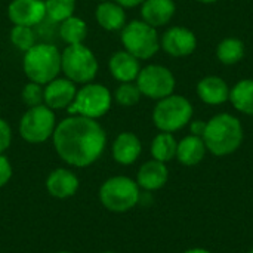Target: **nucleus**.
Instances as JSON below:
<instances>
[{
	"instance_id": "f257e3e1",
	"label": "nucleus",
	"mask_w": 253,
	"mask_h": 253,
	"mask_svg": "<svg viewBox=\"0 0 253 253\" xmlns=\"http://www.w3.org/2000/svg\"><path fill=\"white\" fill-rule=\"evenodd\" d=\"M52 142L56 154L67 165L87 168L104 154L107 133L98 120L70 114L56 125Z\"/></svg>"
},
{
	"instance_id": "f03ea898",
	"label": "nucleus",
	"mask_w": 253,
	"mask_h": 253,
	"mask_svg": "<svg viewBox=\"0 0 253 253\" xmlns=\"http://www.w3.org/2000/svg\"><path fill=\"white\" fill-rule=\"evenodd\" d=\"M245 130L240 119L231 113H218L206 122L203 135L208 151L216 157L234 154L243 144Z\"/></svg>"
},
{
	"instance_id": "7ed1b4c3",
	"label": "nucleus",
	"mask_w": 253,
	"mask_h": 253,
	"mask_svg": "<svg viewBox=\"0 0 253 253\" xmlns=\"http://www.w3.org/2000/svg\"><path fill=\"white\" fill-rule=\"evenodd\" d=\"M22 68L30 82L47 84L61 73V52L55 44L36 43L24 53Z\"/></svg>"
},
{
	"instance_id": "20e7f679",
	"label": "nucleus",
	"mask_w": 253,
	"mask_h": 253,
	"mask_svg": "<svg viewBox=\"0 0 253 253\" xmlns=\"http://www.w3.org/2000/svg\"><path fill=\"white\" fill-rule=\"evenodd\" d=\"M151 117L154 126L160 132L175 133L188 126L194 117V107L184 95L172 93L160 101H156Z\"/></svg>"
},
{
	"instance_id": "39448f33",
	"label": "nucleus",
	"mask_w": 253,
	"mask_h": 253,
	"mask_svg": "<svg viewBox=\"0 0 253 253\" xmlns=\"http://www.w3.org/2000/svg\"><path fill=\"white\" fill-rule=\"evenodd\" d=\"M120 42L123 49L139 61L151 59L160 50V36L157 28L151 27L142 19L126 22L120 31Z\"/></svg>"
},
{
	"instance_id": "423d86ee",
	"label": "nucleus",
	"mask_w": 253,
	"mask_h": 253,
	"mask_svg": "<svg viewBox=\"0 0 253 253\" xmlns=\"http://www.w3.org/2000/svg\"><path fill=\"white\" fill-rule=\"evenodd\" d=\"M98 70V59L84 43L70 44L61 52V73L76 84L93 82Z\"/></svg>"
},
{
	"instance_id": "0eeeda50",
	"label": "nucleus",
	"mask_w": 253,
	"mask_h": 253,
	"mask_svg": "<svg viewBox=\"0 0 253 253\" xmlns=\"http://www.w3.org/2000/svg\"><path fill=\"white\" fill-rule=\"evenodd\" d=\"M136 181L129 176H113L99 188V200L102 206L116 213L133 209L141 200V191Z\"/></svg>"
},
{
	"instance_id": "6e6552de",
	"label": "nucleus",
	"mask_w": 253,
	"mask_h": 253,
	"mask_svg": "<svg viewBox=\"0 0 253 253\" xmlns=\"http://www.w3.org/2000/svg\"><path fill=\"white\" fill-rule=\"evenodd\" d=\"M111 104H113V93L110 92V89L102 83L90 82L82 84V87L77 89L76 98L67 111L70 114L98 120L110 111Z\"/></svg>"
},
{
	"instance_id": "1a4fd4ad",
	"label": "nucleus",
	"mask_w": 253,
	"mask_h": 253,
	"mask_svg": "<svg viewBox=\"0 0 253 253\" xmlns=\"http://www.w3.org/2000/svg\"><path fill=\"white\" fill-rule=\"evenodd\" d=\"M55 111L42 104L28 108L19 119L18 130L24 141L28 144H43L52 138L56 127Z\"/></svg>"
},
{
	"instance_id": "9d476101",
	"label": "nucleus",
	"mask_w": 253,
	"mask_h": 253,
	"mask_svg": "<svg viewBox=\"0 0 253 253\" xmlns=\"http://www.w3.org/2000/svg\"><path fill=\"white\" fill-rule=\"evenodd\" d=\"M135 83L138 84L142 96L160 101L172 93H175L176 89V77L168 68L162 64H148L141 68Z\"/></svg>"
},
{
	"instance_id": "9b49d317",
	"label": "nucleus",
	"mask_w": 253,
	"mask_h": 253,
	"mask_svg": "<svg viewBox=\"0 0 253 253\" xmlns=\"http://www.w3.org/2000/svg\"><path fill=\"white\" fill-rule=\"evenodd\" d=\"M199 40L196 33L182 25L169 27L160 36V49L172 58L191 56L197 49Z\"/></svg>"
},
{
	"instance_id": "f8f14e48",
	"label": "nucleus",
	"mask_w": 253,
	"mask_h": 253,
	"mask_svg": "<svg viewBox=\"0 0 253 253\" xmlns=\"http://www.w3.org/2000/svg\"><path fill=\"white\" fill-rule=\"evenodd\" d=\"M7 18L13 25L36 27L46 18L44 0H12L7 6Z\"/></svg>"
},
{
	"instance_id": "ddd939ff",
	"label": "nucleus",
	"mask_w": 253,
	"mask_h": 253,
	"mask_svg": "<svg viewBox=\"0 0 253 253\" xmlns=\"http://www.w3.org/2000/svg\"><path fill=\"white\" fill-rule=\"evenodd\" d=\"M77 93V86L67 77H56L43 86V104L50 110H68Z\"/></svg>"
},
{
	"instance_id": "4468645a",
	"label": "nucleus",
	"mask_w": 253,
	"mask_h": 253,
	"mask_svg": "<svg viewBox=\"0 0 253 253\" xmlns=\"http://www.w3.org/2000/svg\"><path fill=\"white\" fill-rule=\"evenodd\" d=\"M230 90H231V86L227 83V80L215 74L202 77L196 84L197 98L203 104L211 105V107H219L228 102Z\"/></svg>"
},
{
	"instance_id": "2eb2a0df",
	"label": "nucleus",
	"mask_w": 253,
	"mask_h": 253,
	"mask_svg": "<svg viewBox=\"0 0 253 253\" xmlns=\"http://www.w3.org/2000/svg\"><path fill=\"white\" fill-rule=\"evenodd\" d=\"M141 68V61L125 49L114 52L108 61V70L113 79L120 83L135 82Z\"/></svg>"
},
{
	"instance_id": "dca6fc26",
	"label": "nucleus",
	"mask_w": 253,
	"mask_h": 253,
	"mask_svg": "<svg viewBox=\"0 0 253 253\" xmlns=\"http://www.w3.org/2000/svg\"><path fill=\"white\" fill-rule=\"evenodd\" d=\"M176 13L175 0H145L141 4V19L154 28L166 27Z\"/></svg>"
},
{
	"instance_id": "f3484780",
	"label": "nucleus",
	"mask_w": 253,
	"mask_h": 253,
	"mask_svg": "<svg viewBox=\"0 0 253 253\" xmlns=\"http://www.w3.org/2000/svg\"><path fill=\"white\" fill-rule=\"evenodd\" d=\"M141 153H142V142L132 132L119 133L111 147L113 159L123 166L133 165L139 159Z\"/></svg>"
},
{
	"instance_id": "a211bd4d",
	"label": "nucleus",
	"mask_w": 253,
	"mask_h": 253,
	"mask_svg": "<svg viewBox=\"0 0 253 253\" xmlns=\"http://www.w3.org/2000/svg\"><path fill=\"white\" fill-rule=\"evenodd\" d=\"M46 188L55 199L73 197L79 190V178L70 169L58 168L52 170L46 179Z\"/></svg>"
},
{
	"instance_id": "6ab92c4d",
	"label": "nucleus",
	"mask_w": 253,
	"mask_h": 253,
	"mask_svg": "<svg viewBox=\"0 0 253 253\" xmlns=\"http://www.w3.org/2000/svg\"><path fill=\"white\" fill-rule=\"evenodd\" d=\"M169 179V169L166 163H162L159 160H148L145 162L136 175V184L139 188L145 191H156L166 185Z\"/></svg>"
},
{
	"instance_id": "aec40b11",
	"label": "nucleus",
	"mask_w": 253,
	"mask_h": 253,
	"mask_svg": "<svg viewBox=\"0 0 253 253\" xmlns=\"http://www.w3.org/2000/svg\"><path fill=\"white\" fill-rule=\"evenodd\" d=\"M95 19L98 25L107 31H122V28L127 22L125 7L114 0L98 3L95 9Z\"/></svg>"
},
{
	"instance_id": "412c9836",
	"label": "nucleus",
	"mask_w": 253,
	"mask_h": 253,
	"mask_svg": "<svg viewBox=\"0 0 253 253\" xmlns=\"http://www.w3.org/2000/svg\"><path fill=\"white\" fill-rule=\"evenodd\" d=\"M206 153H208V148L205 145L203 138L187 135L181 141H178L175 159H178L181 165L191 168V166H197L199 163H202Z\"/></svg>"
},
{
	"instance_id": "4be33fe9",
	"label": "nucleus",
	"mask_w": 253,
	"mask_h": 253,
	"mask_svg": "<svg viewBox=\"0 0 253 253\" xmlns=\"http://www.w3.org/2000/svg\"><path fill=\"white\" fill-rule=\"evenodd\" d=\"M246 55V44L242 39L230 36L222 39L215 49V56L219 64L231 67L245 59Z\"/></svg>"
},
{
	"instance_id": "5701e85b",
	"label": "nucleus",
	"mask_w": 253,
	"mask_h": 253,
	"mask_svg": "<svg viewBox=\"0 0 253 253\" xmlns=\"http://www.w3.org/2000/svg\"><path fill=\"white\" fill-rule=\"evenodd\" d=\"M228 102L236 111L253 117V79H242L231 86Z\"/></svg>"
},
{
	"instance_id": "b1692460",
	"label": "nucleus",
	"mask_w": 253,
	"mask_h": 253,
	"mask_svg": "<svg viewBox=\"0 0 253 253\" xmlns=\"http://www.w3.org/2000/svg\"><path fill=\"white\" fill-rule=\"evenodd\" d=\"M176 147H178V141L173 136V133L159 132L151 141L150 151L154 160H159L162 163H169L176 157Z\"/></svg>"
},
{
	"instance_id": "393cba45",
	"label": "nucleus",
	"mask_w": 253,
	"mask_h": 253,
	"mask_svg": "<svg viewBox=\"0 0 253 253\" xmlns=\"http://www.w3.org/2000/svg\"><path fill=\"white\" fill-rule=\"evenodd\" d=\"M59 24H61L59 25V36L67 46L82 44L84 42V39L87 36V24L84 19L73 15Z\"/></svg>"
},
{
	"instance_id": "a878e982",
	"label": "nucleus",
	"mask_w": 253,
	"mask_h": 253,
	"mask_svg": "<svg viewBox=\"0 0 253 253\" xmlns=\"http://www.w3.org/2000/svg\"><path fill=\"white\" fill-rule=\"evenodd\" d=\"M141 98H142V93L135 82L120 83L113 93V101L125 108L135 107L141 101Z\"/></svg>"
},
{
	"instance_id": "bb28decb",
	"label": "nucleus",
	"mask_w": 253,
	"mask_h": 253,
	"mask_svg": "<svg viewBox=\"0 0 253 253\" xmlns=\"http://www.w3.org/2000/svg\"><path fill=\"white\" fill-rule=\"evenodd\" d=\"M46 16L53 22H62L74 15L76 0H44Z\"/></svg>"
},
{
	"instance_id": "cd10ccee",
	"label": "nucleus",
	"mask_w": 253,
	"mask_h": 253,
	"mask_svg": "<svg viewBox=\"0 0 253 253\" xmlns=\"http://www.w3.org/2000/svg\"><path fill=\"white\" fill-rule=\"evenodd\" d=\"M9 39L12 44L24 53L37 43L33 27H24V25H13L9 33Z\"/></svg>"
},
{
	"instance_id": "c85d7f7f",
	"label": "nucleus",
	"mask_w": 253,
	"mask_h": 253,
	"mask_svg": "<svg viewBox=\"0 0 253 253\" xmlns=\"http://www.w3.org/2000/svg\"><path fill=\"white\" fill-rule=\"evenodd\" d=\"M21 99L28 108L42 105L43 104V86L34 82H28L21 90Z\"/></svg>"
},
{
	"instance_id": "c756f323",
	"label": "nucleus",
	"mask_w": 253,
	"mask_h": 253,
	"mask_svg": "<svg viewBox=\"0 0 253 253\" xmlns=\"http://www.w3.org/2000/svg\"><path fill=\"white\" fill-rule=\"evenodd\" d=\"M12 144V129L4 119H0V154H3Z\"/></svg>"
},
{
	"instance_id": "7c9ffc66",
	"label": "nucleus",
	"mask_w": 253,
	"mask_h": 253,
	"mask_svg": "<svg viewBox=\"0 0 253 253\" xmlns=\"http://www.w3.org/2000/svg\"><path fill=\"white\" fill-rule=\"evenodd\" d=\"M12 178V166L6 156L0 154V188L4 187Z\"/></svg>"
},
{
	"instance_id": "2f4dec72",
	"label": "nucleus",
	"mask_w": 253,
	"mask_h": 253,
	"mask_svg": "<svg viewBox=\"0 0 253 253\" xmlns=\"http://www.w3.org/2000/svg\"><path fill=\"white\" fill-rule=\"evenodd\" d=\"M190 126V135H194V136H200L203 138L205 135V130H206V120H202V119H191V122L188 123Z\"/></svg>"
},
{
	"instance_id": "473e14b6",
	"label": "nucleus",
	"mask_w": 253,
	"mask_h": 253,
	"mask_svg": "<svg viewBox=\"0 0 253 253\" xmlns=\"http://www.w3.org/2000/svg\"><path fill=\"white\" fill-rule=\"evenodd\" d=\"M116 3H119L120 6H123L125 9H132L136 6H141L145 0H114Z\"/></svg>"
},
{
	"instance_id": "72a5a7b5",
	"label": "nucleus",
	"mask_w": 253,
	"mask_h": 253,
	"mask_svg": "<svg viewBox=\"0 0 253 253\" xmlns=\"http://www.w3.org/2000/svg\"><path fill=\"white\" fill-rule=\"evenodd\" d=\"M184 253H211V252H209V251H206V249H203V248H193V249L185 251Z\"/></svg>"
},
{
	"instance_id": "f704fd0d",
	"label": "nucleus",
	"mask_w": 253,
	"mask_h": 253,
	"mask_svg": "<svg viewBox=\"0 0 253 253\" xmlns=\"http://www.w3.org/2000/svg\"><path fill=\"white\" fill-rule=\"evenodd\" d=\"M196 1L200 3V4H215V3H218L221 0H196Z\"/></svg>"
},
{
	"instance_id": "c9c22d12",
	"label": "nucleus",
	"mask_w": 253,
	"mask_h": 253,
	"mask_svg": "<svg viewBox=\"0 0 253 253\" xmlns=\"http://www.w3.org/2000/svg\"><path fill=\"white\" fill-rule=\"evenodd\" d=\"M98 1H99V3H101V1H107V0H98Z\"/></svg>"
},
{
	"instance_id": "e433bc0d",
	"label": "nucleus",
	"mask_w": 253,
	"mask_h": 253,
	"mask_svg": "<svg viewBox=\"0 0 253 253\" xmlns=\"http://www.w3.org/2000/svg\"><path fill=\"white\" fill-rule=\"evenodd\" d=\"M56 253H71V252H56Z\"/></svg>"
},
{
	"instance_id": "4c0bfd02",
	"label": "nucleus",
	"mask_w": 253,
	"mask_h": 253,
	"mask_svg": "<svg viewBox=\"0 0 253 253\" xmlns=\"http://www.w3.org/2000/svg\"><path fill=\"white\" fill-rule=\"evenodd\" d=\"M101 253H114V252H101Z\"/></svg>"
},
{
	"instance_id": "58836bf2",
	"label": "nucleus",
	"mask_w": 253,
	"mask_h": 253,
	"mask_svg": "<svg viewBox=\"0 0 253 253\" xmlns=\"http://www.w3.org/2000/svg\"><path fill=\"white\" fill-rule=\"evenodd\" d=\"M249 253H253V249H252V251H251V252H249Z\"/></svg>"
}]
</instances>
